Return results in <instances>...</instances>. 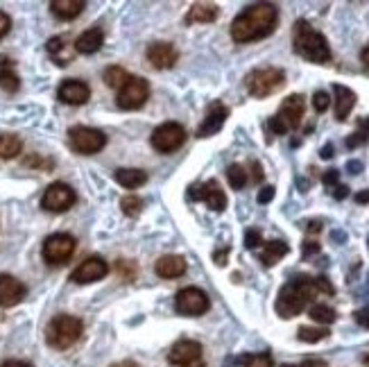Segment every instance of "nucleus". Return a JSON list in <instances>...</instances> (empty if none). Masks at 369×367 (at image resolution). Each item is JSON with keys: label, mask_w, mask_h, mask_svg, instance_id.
Returning <instances> with one entry per match:
<instances>
[{"label": "nucleus", "mask_w": 369, "mask_h": 367, "mask_svg": "<svg viewBox=\"0 0 369 367\" xmlns=\"http://www.w3.org/2000/svg\"><path fill=\"white\" fill-rule=\"evenodd\" d=\"M278 9L272 3H256L233 18L231 23V39L236 43H251L265 39L276 30Z\"/></svg>", "instance_id": "obj_1"}, {"label": "nucleus", "mask_w": 369, "mask_h": 367, "mask_svg": "<svg viewBox=\"0 0 369 367\" xmlns=\"http://www.w3.org/2000/svg\"><path fill=\"white\" fill-rule=\"evenodd\" d=\"M317 295V286L315 279L311 277H295L292 281H288L285 286L278 292L276 299V313L283 320H290L295 315H299L301 310L308 306V301Z\"/></svg>", "instance_id": "obj_2"}, {"label": "nucleus", "mask_w": 369, "mask_h": 367, "mask_svg": "<svg viewBox=\"0 0 369 367\" xmlns=\"http://www.w3.org/2000/svg\"><path fill=\"white\" fill-rule=\"evenodd\" d=\"M292 41H295V52L301 54L306 61H313V63L331 61V48L327 36L315 30V27H311V23L297 21Z\"/></svg>", "instance_id": "obj_3"}, {"label": "nucleus", "mask_w": 369, "mask_h": 367, "mask_svg": "<svg viewBox=\"0 0 369 367\" xmlns=\"http://www.w3.org/2000/svg\"><path fill=\"white\" fill-rule=\"evenodd\" d=\"M82 331H84L82 320L75 315L61 313L50 320V324L46 329V340L55 350H68V347H73L82 338Z\"/></svg>", "instance_id": "obj_4"}, {"label": "nucleus", "mask_w": 369, "mask_h": 367, "mask_svg": "<svg viewBox=\"0 0 369 367\" xmlns=\"http://www.w3.org/2000/svg\"><path fill=\"white\" fill-rule=\"evenodd\" d=\"M245 84L254 98H267V96L276 93V91L285 84V73L274 66L256 68L245 77Z\"/></svg>", "instance_id": "obj_5"}, {"label": "nucleus", "mask_w": 369, "mask_h": 367, "mask_svg": "<svg viewBox=\"0 0 369 367\" xmlns=\"http://www.w3.org/2000/svg\"><path fill=\"white\" fill-rule=\"evenodd\" d=\"M68 143L77 154H95L107 145V136L95 127L75 125L68 132Z\"/></svg>", "instance_id": "obj_6"}, {"label": "nucleus", "mask_w": 369, "mask_h": 367, "mask_svg": "<svg viewBox=\"0 0 369 367\" xmlns=\"http://www.w3.org/2000/svg\"><path fill=\"white\" fill-rule=\"evenodd\" d=\"M186 130L179 123H164V125H159L155 132H152V148H155L157 152L161 154H170V152H175L179 150L182 145L186 143Z\"/></svg>", "instance_id": "obj_7"}, {"label": "nucleus", "mask_w": 369, "mask_h": 367, "mask_svg": "<svg viewBox=\"0 0 369 367\" xmlns=\"http://www.w3.org/2000/svg\"><path fill=\"white\" fill-rule=\"evenodd\" d=\"M150 98V84L146 77H129V82L118 91V98H116V105H118L123 112H136L143 105L148 103Z\"/></svg>", "instance_id": "obj_8"}, {"label": "nucleus", "mask_w": 369, "mask_h": 367, "mask_svg": "<svg viewBox=\"0 0 369 367\" xmlns=\"http://www.w3.org/2000/svg\"><path fill=\"white\" fill-rule=\"evenodd\" d=\"M77 247V241L70 234H52L46 238L43 243V259H46L48 265H64L70 256H73Z\"/></svg>", "instance_id": "obj_9"}, {"label": "nucleus", "mask_w": 369, "mask_h": 367, "mask_svg": "<svg viewBox=\"0 0 369 367\" xmlns=\"http://www.w3.org/2000/svg\"><path fill=\"white\" fill-rule=\"evenodd\" d=\"M209 306H211L209 295H206L204 290L195 288V286L182 288L175 297V308H177L179 315H188V317L204 315L206 310H209Z\"/></svg>", "instance_id": "obj_10"}, {"label": "nucleus", "mask_w": 369, "mask_h": 367, "mask_svg": "<svg viewBox=\"0 0 369 367\" xmlns=\"http://www.w3.org/2000/svg\"><path fill=\"white\" fill-rule=\"evenodd\" d=\"M75 202H77L75 190L64 181H55L46 188V193H43L41 207L50 211V214H64V211H68Z\"/></svg>", "instance_id": "obj_11"}, {"label": "nucleus", "mask_w": 369, "mask_h": 367, "mask_svg": "<svg viewBox=\"0 0 369 367\" xmlns=\"http://www.w3.org/2000/svg\"><path fill=\"white\" fill-rule=\"evenodd\" d=\"M188 200L204 202L211 211H218V214L227 209V195H224V190L220 188V184L215 179H209V181H202V184L191 186V190H188Z\"/></svg>", "instance_id": "obj_12"}, {"label": "nucleus", "mask_w": 369, "mask_h": 367, "mask_svg": "<svg viewBox=\"0 0 369 367\" xmlns=\"http://www.w3.org/2000/svg\"><path fill=\"white\" fill-rule=\"evenodd\" d=\"M304 112H306V100H304V96L292 93V96H288V98L283 100L281 107H278L276 118L285 125V130L290 132V130H297V127L301 125Z\"/></svg>", "instance_id": "obj_13"}, {"label": "nucleus", "mask_w": 369, "mask_h": 367, "mask_svg": "<svg viewBox=\"0 0 369 367\" xmlns=\"http://www.w3.org/2000/svg\"><path fill=\"white\" fill-rule=\"evenodd\" d=\"M107 272H109V265H107L104 259L100 256H91V259H86L84 263H79L77 268L70 274V279L79 286H84V283H95L107 277Z\"/></svg>", "instance_id": "obj_14"}, {"label": "nucleus", "mask_w": 369, "mask_h": 367, "mask_svg": "<svg viewBox=\"0 0 369 367\" xmlns=\"http://www.w3.org/2000/svg\"><path fill=\"white\" fill-rule=\"evenodd\" d=\"M202 359V345L197 340H179L168 354V363L177 367H193Z\"/></svg>", "instance_id": "obj_15"}, {"label": "nucleus", "mask_w": 369, "mask_h": 367, "mask_svg": "<svg viewBox=\"0 0 369 367\" xmlns=\"http://www.w3.org/2000/svg\"><path fill=\"white\" fill-rule=\"evenodd\" d=\"M148 61L152 63L155 68L159 70H168V68H173L177 59H179V52L173 43H168V41H157V43H150V48H148Z\"/></svg>", "instance_id": "obj_16"}, {"label": "nucleus", "mask_w": 369, "mask_h": 367, "mask_svg": "<svg viewBox=\"0 0 369 367\" xmlns=\"http://www.w3.org/2000/svg\"><path fill=\"white\" fill-rule=\"evenodd\" d=\"M57 98L61 103L66 105H86L88 98H91V87L86 84L82 80H66L59 84V91H57Z\"/></svg>", "instance_id": "obj_17"}, {"label": "nucleus", "mask_w": 369, "mask_h": 367, "mask_svg": "<svg viewBox=\"0 0 369 367\" xmlns=\"http://www.w3.org/2000/svg\"><path fill=\"white\" fill-rule=\"evenodd\" d=\"M227 116H229V107L227 105L213 103L209 107V112H206V116H204L200 130H197V136H200V139H209V136L218 134L222 130V125L227 123Z\"/></svg>", "instance_id": "obj_18"}, {"label": "nucleus", "mask_w": 369, "mask_h": 367, "mask_svg": "<svg viewBox=\"0 0 369 367\" xmlns=\"http://www.w3.org/2000/svg\"><path fill=\"white\" fill-rule=\"evenodd\" d=\"M25 286L23 281H19L12 274H0V306L12 308L16 304H21L25 297Z\"/></svg>", "instance_id": "obj_19"}, {"label": "nucleus", "mask_w": 369, "mask_h": 367, "mask_svg": "<svg viewBox=\"0 0 369 367\" xmlns=\"http://www.w3.org/2000/svg\"><path fill=\"white\" fill-rule=\"evenodd\" d=\"M155 272L161 279H177L186 272V261L182 259V256H175V254L161 256V259L155 263Z\"/></svg>", "instance_id": "obj_20"}, {"label": "nucleus", "mask_w": 369, "mask_h": 367, "mask_svg": "<svg viewBox=\"0 0 369 367\" xmlns=\"http://www.w3.org/2000/svg\"><path fill=\"white\" fill-rule=\"evenodd\" d=\"M333 93H336V118L342 123L347 121L351 109L356 107V93L345 84H333Z\"/></svg>", "instance_id": "obj_21"}, {"label": "nucleus", "mask_w": 369, "mask_h": 367, "mask_svg": "<svg viewBox=\"0 0 369 367\" xmlns=\"http://www.w3.org/2000/svg\"><path fill=\"white\" fill-rule=\"evenodd\" d=\"M102 43H104V32H102V27H91V30H86L77 36V41H75V50L77 52H82V54H93L102 48Z\"/></svg>", "instance_id": "obj_22"}, {"label": "nucleus", "mask_w": 369, "mask_h": 367, "mask_svg": "<svg viewBox=\"0 0 369 367\" xmlns=\"http://www.w3.org/2000/svg\"><path fill=\"white\" fill-rule=\"evenodd\" d=\"M84 7H86L84 0H52L50 12L61 18V21H73V18L84 12Z\"/></svg>", "instance_id": "obj_23"}, {"label": "nucleus", "mask_w": 369, "mask_h": 367, "mask_svg": "<svg viewBox=\"0 0 369 367\" xmlns=\"http://www.w3.org/2000/svg\"><path fill=\"white\" fill-rule=\"evenodd\" d=\"M218 14H220L218 5H213V3H195L186 12V23L188 25H193V23H213L215 18H218Z\"/></svg>", "instance_id": "obj_24"}, {"label": "nucleus", "mask_w": 369, "mask_h": 367, "mask_svg": "<svg viewBox=\"0 0 369 367\" xmlns=\"http://www.w3.org/2000/svg\"><path fill=\"white\" fill-rule=\"evenodd\" d=\"M113 179L125 188H139L148 181V172L141 168H118L113 172Z\"/></svg>", "instance_id": "obj_25"}, {"label": "nucleus", "mask_w": 369, "mask_h": 367, "mask_svg": "<svg viewBox=\"0 0 369 367\" xmlns=\"http://www.w3.org/2000/svg\"><path fill=\"white\" fill-rule=\"evenodd\" d=\"M288 252H290L288 243H283V241H269V243H265L263 252H260V261H263V265H267V268H272V265H276L278 261H281Z\"/></svg>", "instance_id": "obj_26"}, {"label": "nucleus", "mask_w": 369, "mask_h": 367, "mask_svg": "<svg viewBox=\"0 0 369 367\" xmlns=\"http://www.w3.org/2000/svg\"><path fill=\"white\" fill-rule=\"evenodd\" d=\"M23 150V141L16 134H0V159H14Z\"/></svg>", "instance_id": "obj_27"}, {"label": "nucleus", "mask_w": 369, "mask_h": 367, "mask_svg": "<svg viewBox=\"0 0 369 367\" xmlns=\"http://www.w3.org/2000/svg\"><path fill=\"white\" fill-rule=\"evenodd\" d=\"M0 89L7 93H16L21 89V80L10 63H0Z\"/></svg>", "instance_id": "obj_28"}, {"label": "nucleus", "mask_w": 369, "mask_h": 367, "mask_svg": "<svg viewBox=\"0 0 369 367\" xmlns=\"http://www.w3.org/2000/svg\"><path fill=\"white\" fill-rule=\"evenodd\" d=\"M129 73L125 70L123 66H109L104 70V82H107V87H111V89H116V91H120L125 84L129 82Z\"/></svg>", "instance_id": "obj_29"}, {"label": "nucleus", "mask_w": 369, "mask_h": 367, "mask_svg": "<svg viewBox=\"0 0 369 367\" xmlns=\"http://www.w3.org/2000/svg\"><path fill=\"white\" fill-rule=\"evenodd\" d=\"M227 179H229L233 190H242L247 184V170L242 168L240 163H231V166L227 168Z\"/></svg>", "instance_id": "obj_30"}, {"label": "nucleus", "mask_w": 369, "mask_h": 367, "mask_svg": "<svg viewBox=\"0 0 369 367\" xmlns=\"http://www.w3.org/2000/svg\"><path fill=\"white\" fill-rule=\"evenodd\" d=\"M311 317L320 324H333L338 315H336V310L327 304H315V306H311Z\"/></svg>", "instance_id": "obj_31"}, {"label": "nucleus", "mask_w": 369, "mask_h": 367, "mask_svg": "<svg viewBox=\"0 0 369 367\" xmlns=\"http://www.w3.org/2000/svg\"><path fill=\"white\" fill-rule=\"evenodd\" d=\"M367 141H369V118H363L358 130L347 139V148H358V145H363Z\"/></svg>", "instance_id": "obj_32"}, {"label": "nucleus", "mask_w": 369, "mask_h": 367, "mask_svg": "<svg viewBox=\"0 0 369 367\" xmlns=\"http://www.w3.org/2000/svg\"><path fill=\"white\" fill-rule=\"evenodd\" d=\"M297 338H299L301 343H320L324 338H329L327 329H315V327H301L299 331H297Z\"/></svg>", "instance_id": "obj_33"}, {"label": "nucleus", "mask_w": 369, "mask_h": 367, "mask_svg": "<svg viewBox=\"0 0 369 367\" xmlns=\"http://www.w3.org/2000/svg\"><path fill=\"white\" fill-rule=\"evenodd\" d=\"M120 209H123V214L125 216H129V218H136L141 214V209H143V200L139 195H125L120 200Z\"/></svg>", "instance_id": "obj_34"}, {"label": "nucleus", "mask_w": 369, "mask_h": 367, "mask_svg": "<svg viewBox=\"0 0 369 367\" xmlns=\"http://www.w3.org/2000/svg\"><path fill=\"white\" fill-rule=\"evenodd\" d=\"M242 365L245 367H272V356L269 354H249V356H242Z\"/></svg>", "instance_id": "obj_35"}, {"label": "nucleus", "mask_w": 369, "mask_h": 367, "mask_svg": "<svg viewBox=\"0 0 369 367\" xmlns=\"http://www.w3.org/2000/svg\"><path fill=\"white\" fill-rule=\"evenodd\" d=\"M331 105V96L327 93V91H315V96H313V107H315V112L317 114H324L329 109Z\"/></svg>", "instance_id": "obj_36"}, {"label": "nucleus", "mask_w": 369, "mask_h": 367, "mask_svg": "<svg viewBox=\"0 0 369 367\" xmlns=\"http://www.w3.org/2000/svg\"><path fill=\"white\" fill-rule=\"evenodd\" d=\"M260 243H263V236H260L258 229H247L245 232V247L247 250H256Z\"/></svg>", "instance_id": "obj_37"}, {"label": "nucleus", "mask_w": 369, "mask_h": 367, "mask_svg": "<svg viewBox=\"0 0 369 367\" xmlns=\"http://www.w3.org/2000/svg\"><path fill=\"white\" fill-rule=\"evenodd\" d=\"M61 50H64V39H61V36H52V39L48 41V52L55 59H59V52Z\"/></svg>", "instance_id": "obj_38"}, {"label": "nucleus", "mask_w": 369, "mask_h": 367, "mask_svg": "<svg viewBox=\"0 0 369 367\" xmlns=\"http://www.w3.org/2000/svg\"><path fill=\"white\" fill-rule=\"evenodd\" d=\"M274 186H263V188H260L258 190V204H267V202H272L274 200Z\"/></svg>", "instance_id": "obj_39"}, {"label": "nucleus", "mask_w": 369, "mask_h": 367, "mask_svg": "<svg viewBox=\"0 0 369 367\" xmlns=\"http://www.w3.org/2000/svg\"><path fill=\"white\" fill-rule=\"evenodd\" d=\"M10 30H12V18L7 16L5 12H0V39L10 34Z\"/></svg>", "instance_id": "obj_40"}, {"label": "nucleus", "mask_w": 369, "mask_h": 367, "mask_svg": "<svg viewBox=\"0 0 369 367\" xmlns=\"http://www.w3.org/2000/svg\"><path fill=\"white\" fill-rule=\"evenodd\" d=\"M338 179H340V172H338V170H329V172H324V177H322V181L327 184L329 188L338 186Z\"/></svg>", "instance_id": "obj_41"}, {"label": "nucleus", "mask_w": 369, "mask_h": 367, "mask_svg": "<svg viewBox=\"0 0 369 367\" xmlns=\"http://www.w3.org/2000/svg\"><path fill=\"white\" fill-rule=\"evenodd\" d=\"M315 286H317V292H329V295H333V286L329 283L327 277H317V279H315Z\"/></svg>", "instance_id": "obj_42"}, {"label": "nucleus", "mask_w": 369, "mask_h": 367, "mask_svg": "<svg viewBox=\"0 0 369 367\" xmlns=\"http://www.w3.org/2000/svg\"><path fill=\"white\" fill-rule=\"evenodd\" d=\"M356 322H358L360 327L369 329V306L363 308V310H358V313H356Z\"/></svg>", "instance_id": "obj_43"}, {"label": "nucleus", "mask_w": 369, "mask_h": 367, "mask_svg": "<svg viewBox=\"0 0 369 367\" xmlns=\"http://www.w3.org/2000/svg\"><path fill=\"white\" fill-rule=\"evenodd\" d=\"M227 256H229V247H224V250H218L213 254V261L218 265H224V263H227Z\"/></svg>", "instance_id": "obj_44"}, {"label": "nucleus", "mask_w": 369, "mask_h": 367, "mask_svg": "<svg viewBox=\"0 0 369 367\" xmlns=\"http://www.w3.org/2000/svg\"><path fill=\"white\" fill-rule=\"evenodd\" d=\"M333 197H336V200H345L347 195H349V188L347 186H342V184H338V186H333Z\"/></svg>", "instance_id": "obj_45"}, {"label": "nucleus", "mask_w": 369, "mask_h": 367, "mask_svg": "<svg viewBox=\"0 0 369 367\" xmlns=\"http://www.w3.org/2000/svg\"><path fill=\"white\" fill-rule=\"evenodd\" d=\"M251 170H254V172H251V177H254V181H260V179H263V170H260V163H258V161L251 163Z\"/></svg>", "instance_id": "obj_46"}, {"label": "nucleus", "mask_w": 369, "mask_h": 367, "mask_svg": "<svg viewBox=\"0 0 369 367\" xmlns=\"http://www.w3.org/2000/svg\"><path fill=\"white\" fill-rule=\"evenodd\" d=\"M315 252H320V245L317 243H306L304 245V256H311Z\"/></svg>", "instance_id": "obj_47"}, {"label": "nucleus", "mask_w": 369, "mask_h": 367, "mask_svg": "<svg viewBox=\"0 0 369 367\" xmlns=\"http://www.w3.org/2000/svg\"><path fill=\"white\" fill-rule=\"evenodd\" d=\"M3 367H32V363H28V361H7V363H3Z\"/></svg>", "instance_id": "obj_48"}, {"label": "nucleus", "mask_w": 369, "mask_h": 367, "mask_svg": "<svg viewBox=\"0 0 369 367\" xmlns=\"http://www.w3.org/2000/svg\"><path fill=\"white\" fill-rule=\"evenodd\" d=\"M306 229H308L311 234H317V232H322V223H320V220H311L308 227H306Z\"/></svg>", "instance_id": "obj_49"}, {"label": "nucleus", "mask_w": 369, "mask_h": 367, "mask_svg": "<svg viewBox=\"0 0 369 367\" xmlns=\"http://www.w3.org/2000/svg\"><path fill=\"white\" fill-rule=\"evenodd\" d=\"M360 168H363V163H360V161H349V172H351V175H358Z\"/></svg>", "instance_id": "obj_50"}, {"label": "nucleus", "mask_w": 369, "mask_h": 367, "mask_svg": "<svg viewBox=\"0 0 369 367\" xmlns=\"http://www.w3.org/2000/svg\"><path fill=\"white\" fill-rule=\"evenodd\" d=\"M333 157V145L329 143V145H324L322 148V159H331Z\"/></svg>", "instance_id": "obj_51"}, {"label": "nucleus", "mask_w": 369, "mask_h": 367, "mask_svg": "<svg viewBox=\"0 0 369 367\" xmlns=\"http://www.w3.org/2000/svg\"><path fill=\"white\" fill-rule=\"evenodd\" d=\"M301 367H327V363H324V361H317V359H313V361H306Z\"/></svg>", "instance_id": "obj_52"}, {"label": "nucleus", "mask_w": 369, "mask_h": 367, "mask_svg": "<svg viewBox=\"0 0 369 367\" xmlns=\"http://www.w3.org/2000/svg\"><path fill=\"white\" fill-rule=\"evenodd\" d=\"M360 61H363V63H365V68L369 70V45H367V48H365L363 52H360Z\"/></svg>", "instance_id": "obj_53"}, {"label": "nucleus", "mask_w": 369, "mask_h": 367, "mask_svg": "<svg viewBox=\"0 0 369 367\" xmlns=\"http://www.w3.org/2000/svg\"><path fill=\"white\" fill-rule=\"evenodd\" d=\"M356 202H358V204H365V202H369V190L358 193V195H356Z\"/></svg>", "instance_id": "obj_54"}, {"label": "nucleus", "mask_w": 369, "mask_h": 367, "mask_svg": "<svg viewBox=\"0 0 369 367\" xmlns=\"http://www.w3.org/2000/svg\"><path fill=\"white\" fill-rule=\"evenodd\" d=\"M120 367H139L136 363H132V361H127V363H123Z\"/></svg>", "instance_id": "obj_55"}, {"label": "nucleus", "mask_w": 369, "mask_h": 367, "mask_svg": "<svg viewBox=\"0 0 369 367\" xmlns=\"http://www.w3.org/2000/svg\"><path fill=\"white\" fill-rule=\"evenodd\" d=\"M283 367H292V365H283Z\"/></svg>", "instance_id": "obj_56"}]
</instances>
